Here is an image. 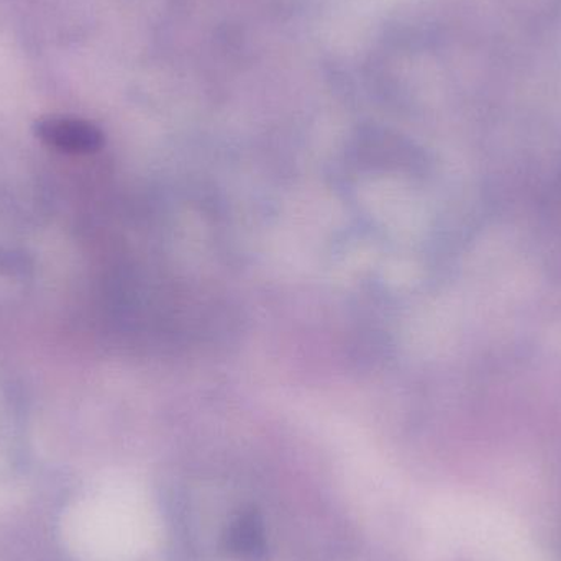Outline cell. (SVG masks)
I'll list each match as a JSON object with an SVG mask.
<instances>
[{
    "label": "cell",
    "instance_id": "cell-1",
    "mask_svg": "<svg viewBox=\"0 0 561 561\" xmlns=\"http://www.w3.org/2000/svg\"><path fill=\"white\" fill-rule=\"evenodd\" d=\"M36 134L49 147L69 153H85L101 147L102 135L94 125L76 118L51 117L38 122Z\"/></svg>",
    "mask_w": 561,
    "mask_h": 561
},
{
    "label": "cell",
    "instance_id": "cell-2",
    "mask_svg": "<svg viewBox=\"0 0 561 561\" xmlns=\"http://www.w3.org/2000/svg\"><path fill=\"white\" fill-rule=\"evenodd\" d=\"M226 549L237 559L260 561L265 559L268 550V537L262 516L255 511L240 513L229 524L224 537Z\"/></svg>",
    "mask_w": 561,
    "mask_h": 561
}]
</instances>
